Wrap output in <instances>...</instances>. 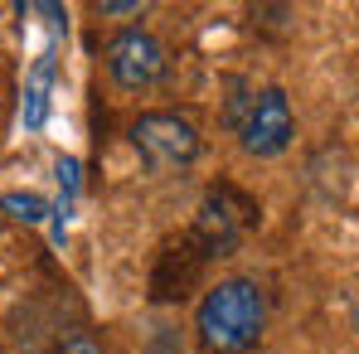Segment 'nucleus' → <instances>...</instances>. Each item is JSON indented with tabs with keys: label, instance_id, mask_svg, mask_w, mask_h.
Segmentation results:
<instances>
[{
	"label": "nucleus",
	"instance_id": "39448f33",
	"mask_svg": "<svg viewBox=\"0 0 359 354\" xmlns=\"http://www.w3.org/2000/svg\"><path fill=\"white\" fill-rule=\"evenodd\" d=\"M49 83H54V54H44V59L34 63V73H29V88H25V126H39L44 121Z\"/></svg>",
	"mask_w": 359,
	"mask_h": 354
},
{
	"label": "nucleus",
	"instance_id": "0eeeda50",
	"mask_svg": "<svg viewBox=\"0 0 359 354\" xmlns=\"http://www.w3.org/2000/svg\"><path fill=\"white\" fill-rule=\"evenodd\" d=\"M54 354H107V350H102L93 335H83V330H78V335H63L59 345H54Z\"/></svg>",
	"mask_w": 359,
	"mask_h": 354
},
{
	"label": "nucleus",
	"instance_id": "f03ea898",
	"mask_svg": "<svg viewBox=\"0 0 359 354\" xmlns=\"http://www.w3.org/2000/svg\"><path fill=\"white\" fill-rule=\"evenodd\" d=\"M233 131H238L248 156H282L297 136V117H292V97L282 88H257L248 93V102L233 107Z\"/></svg>",
	"mask_w": 359,
	"mask_h": 354
},
{
	"label": "nucleus",
	"instance_id": "20e7f679",
	"mask_svg": "<svg viewBox=\"0 0 359 354\" xmlns=\"http://www.w3.org/2000/svg\"><path fill=\"white\" fill-rule=\"evenodd\" d=\"M165 68H170L165 44L151 29H121V34H112V44H107V73H112L117 88L146 93V88H156L165 78Z\"/></svg>",
	"mask_w": 359,
	"mask_h": 354
},
{
	"label": "nucleus",
	"instance_id": "f257e3e1",
	"mask_svg": "<svg viewBox=\"0 0 359 354\" xmlns=\"http://www.w3.org/2000/svg\"><path fill=\"white\" fill-rule=\"evenodd\" d=\"M267 330V292L252 277H224L199 296L194 354H252Z\"/></svg>",
	"mask_w": 359,
	"mask_h": 354
},
{
	"label": "nucleus",
	"instance_id": "423d86ee",
	"mask_svg": "<svg viewBox=\"0 0 359 354\" xmlns=\"http://www.w3.org/2000/svg\"><path fill=\"white\" fill-rule=\"evenodd\" d=\"M0 204H5V209H15V219H25V224H39V219L49 214V204H44L39 194H5Z\"/></svg>",
	"mask_w": 359,
	"mask_h": 354
},
{
	"label": "nucleus",
	"instance_id": "7ed1b4c3",
	"mask_svg": "<svg viewBox=\"0 0 359 354\" xmlns=\"http://www.w3.org/2000/svg\"><path fill=\"white\" fill-rule=\"evenodd\" d=\"M131 146H136V156L156 175H170V170L194 165L199 131H194V121L175 117V112H141V117L131 121Z\"/></svg>",
	"mask_w": 359,
	"mask_h": 354
}]
</instances>
